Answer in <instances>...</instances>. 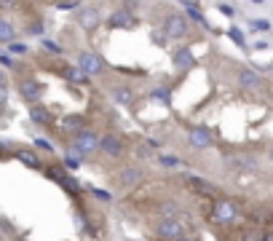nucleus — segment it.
Returning a JSON list of instances; mask_svg holds the SVG:
<instances>
[{
  "mask_svg": "<svg viewBox=\"0 0 273 241\" xmlns=\"http://www.w3.org/2000/svg\"><path fill=\"white\" fill-rule=\"evenodd\" d=\"M110 94L121 107H134L137 105V91L131 89L129 83H115V86L110 89Z\"/></svg>",
  "mask_w": 273,
  "mask_h": 241,
  "instance_id": "4468645a",
  "label": "nucleus"
},
{
  "mask_svg": "<svg viewBox=\"0 0 273 241\" xmlns=\"http://www.w3.org/2000/svg\"><path fill=\"white\" fill-rule=\"evenodd\" d=\"M75 22H78V27L81 30H86V33H94V30L102 25V11H99L97 3H89V6H83V9L75 14Z\"/></svg>",
  "mask_w": 273,
  "mask_h": 241,
  "instance_id": "9d476101",
  "label": "nucleus"
},
{
  "mask_svg": "<svg viewBox=\"0 0 273 241\" xmlns=\"http://www.w3.org/2000/svg\"><path fill=\"white\" fill-rule=\"evenodd\" d=\"M0 89L9 91V78H6V70H0Z\"/></svg>",
  "mask_w": 273,
  "mask_h": 241,
  "instance_id": "4c0bfd02",
  "label": "nucleus"
},
{
  "mask_svg": "<svg viewBox=\"0 0 273 241\" xmlns=\"http://www.w3.org/2000/svg\"><path fill=\"white\" fill-rule=\"evenodd\" d=\"M171 65H174L179 73H188V70L196 67V57H193L190 46H179V49L171 51Z\"/></svg>",
  "mask_w": 273,
  "mask_h": 241,
  "instance_id": "ddd939ff",
  "label": "nucleus"
},
{
  "mask_svg": "<svg viewBox=\"0 0 273 241\" xmlns=\"http://www.w3.org/2000/svg\"><path fill=\"white\" fill-rule=\"evenodd\" d=\"M14 158L19 161V164H25L27 169H35V172H43V161H41V155H38L35 150H30V147H17L14 150Z\"/></svg>",
  "mask_w": 273,
  "mask_h": 241,
  "instance_id": "dca6fc26",
  "label": "nucleus"
},
{
  "mask_svg": "<svg viewBox=\"0 0 273 241\" xmlns=\"http://www.w3.org/2000/svg\"><path fill=\"white\" fill-rule=\"evenodd\" d=\"M33 145H35V150H43V153H54V145L49 142V139H43V137H38Z\"/></svg>",
  "mask_w": 273,
  "mask_h": 241,
  "instance_id": "f704fd0d",
  "label": "nucleus"
},
{
  "mask_svg": "<svg viewBox=\"0 0 273 241\" xmlns=\"http://www.w3.org/2000/svg\"><path fill=\"white\" fill-rule=\"evenodd\" d=\"M228 38H230V41L238 46V49H246V35L241 33L238 27H230V30H228Z\"/></svg>",
  "mask_w": 273,
  "mask_h": 241,
  "instance_id": "cd10ccee",
  "label": "nucleus"
},
{
  "mask_svg": "<svg viewBox=\"0 0 273 241\" xmlns=\"http://www.w3.org/2000/svg\"><path fill=\"white\" fill-rule=\"evenodd\" d=\"M25 30H27L30 35H35V38H43V33H46L43 19H41V17H33V19L27 22V27H25Z\"/></svg>",
  "mask_w": 273,
  "mask_h": 241,
  "instance_id": "393cba45",
  "label": "nucleus"
},
{
  "mask_svg": "<svg viewBox=\"0 0 273 241\" xmlns=\"http://www.w3.org/2000/svg\"><path fill=\"white\" fill-rule=\"evenodd\" d=\"M238 86L246 91H260L262 89V78L254 73L252 67H241L238 70Z\"/></svg>",
  "mask_w": 273,
  "mask_h": 241,
  "instance_id": "a211bd4d",
  "label": "nucleus"
},
{
  "mask_svg": "<svg viewBox=\"0 0 273 241\" xmlns=\"http://www.w3.org/2000/svg\"><path fill=\"white\" fill-rule=\"evenodd\" d=\"M22 6V0H0V11H19Z\"/></svg>",
  "mask_w": 273,
  "mask_h": 241,
  "instance_id": "473e14b6",
  "label": "nucleus"
},
{
  "mask_svg": "<svg viewBox=\"0 0 273 241\" xmlns=\"http://www.w3.org/2000/svg\"><path fill=\"white\" fill-rule=\"evenodd\" d=\"M86 123H89V118H86L83 113H70V115H65V118L59 121V126H62V131L78 134V131H83V129H86Z\"/></svg>",
  "mask_w": 273,
  "mask_h": 241,
  "instance_id": "6ab92c4d",
  "label": "nucleus"
},
{
  "mask_svg": "<svg viewBox=\"0 0 273 241\" xmlns=\"http://www.w3.org/2000/svg\"><path fill=\"white\" fill-rule=\"evenodd\" d=\"M185 11H188V17H190L193 22H198L201 27L212 30V27H209V22H206V17H204V14H201V11L196 9V3H185Z\"/></svg>",
  "mask_w": 273,
  "mask_h": 241,
  "instance_id": "5701e85b",
  "label": "nucleus"
},
{
  "mask_svg": "<svg viewBox=\"0 0 273 241\" xmlns=\"http://www.w3.org/2000/svg\"><path fill=\"white\" fill-rule=\"evenodd\" d=\"M265 49H270L268 41H257V43H254V51H265Z\"/></svg>",
  "mask_w": 273,
  "mask_h": 241,
  "instance_id": "ea45409f",
  "label": "nucleus"
},
{
  "mask_svg": "<svg viewBox=\"0 0 273 241\" xmlns=\"http://www.w3.org/2000/svg\"><path fill=\"white\" fill-rule=\"evenodd\" d=\"M107 30H134L139 25V19L134 17V11L126 9V6H121V9H115L110 17L105 19Z\"/></svg>",
  "mask_w": 273,
  "mask_h": 241,
  "instance_id": "1a4fd4ad",
  "label": "nucleus"
},
{
  "mask_svg": "<svg viewBox=\"0 0 273 241\" xmlns=\"http://www.w3.org/2000/svg\"><path fill=\"white\" fill-rule=\"evenodd\" d=\"M185 182H188V188H193V190H198V193H217V188L212 182H206V180H201L198 174H185Z\"/></svg>",
  "mask_w": 273,
  "mask_h": 241,
  "instance_id": "aec40b11",
  "label": "nucleus"
},
{
  "mask_svg": "<svg viewBox=\"0 0 273 241\" xmlns=\"http://www.w3.org/2000/svg\"><path fill=\"white\" fill-rule=\"evenodd\" d=\"M134 155H137L139 161L153 158V147H150V145H137V147H134Z\"/></svg>",
  "mask_w": 273,
  "mask_h": 241,
  "instance_id": "2f4dec72",
  "label": "nucleus"
},
{
  "mask_svg": "<svg viewBox=\"0 0 273 241\" xmlns=\"http://www.w3.org/2000/svg\"><path fill=\"white\" fill-rule=\"evenodd\" d=\"M217 9H220V14H225V17H236V9H233L230 3H220Z\"/></svg>",
  "mask_w": 273,
  "mask_h": 241,
  "instance_id": "c9c22d12",
  "label": "nucleus"
},
{
  "mask_svg": "<svg viewBox=\"0 0 273 241\" xmlns=\"http://www.w3.org/2000/svg\"><path fill=\"white\" fill-rule=\"evenodd\" d=\"M0 241H3V233H0Z\"/></svg>",
  "mask_w": 273,
  "mask_h": 241,
  "instance_id": "49530a36",
  "label": "nucleus"
},
{
  "mask_svg": "<svg viewBox=\"0 0 273 241\" xmlns=\"http://www.w3.org/2000/svg\"><path fill=\"white\" fill-rule=\"evenodd\" d=\"M0 62H3L6 67H14V59H11V57H6V54H3V57H0Z\"/></svg>",
  "mask_w": 273,
  "mask_h": 241,
  "instance_id": "a19ab883",
  "label": "nucleus"
},
{
  "mask_svg": "<svg viewBox=\"0 0 273 241\" xmlns=\"http://www.w3.org/2000/svg\"><path fill=\"white\" fill-rule=\"evenodd\" d=\"M147 99H150V102H158V105H171V91L169 89H163V86H158V89H153L150 94H147Z\"/></svg>",
  "mask_w": 273,
  "mask_h": 241,
  "instance_id": "4be33fe9",
  "label": "nucleus"
},
{
  "mask_svg": "<svg viewBox=\"0 0 273 241\" xmlns=\"http://www.w3.org/2000/svg\"><path fill=\"white\" fill-rule=\"evenodd\" d=\"M51 70H54L59 78H65L67 83H73V86H89V81H91V78L86 75L78 65H67V62H57Z\"/></svg>",
  "mask_w": 273,
  "mask_h": 241,
  "instance_id": "9b49d317",
  "label": "nucleus"
},
{
  "mask_svg": "<svg viewBox=\"0 0 273 241\" xmlns=\"http://www.w3.org/2000/svg\"><path fill=\"white\" fill-rule=\"evenodd\" d=\"M0 228H3L6 233H17V228H14V225H11L9 220H6V217H0Z\"/></svg>",
  "mask_w": 273,
  "mask_h": 241,
  "instance_id": "e433bc0d",
  "label": "nucleus"
},
{
  "mask_svg": "<svg viewBox=\"0 0 273 241\" xmlns=\"http://www.w3.org/2000/svg\"><path fill=\"white\" fill-rule=\"evenodd\" d=\"M142 180H145V169L142 166H126V169H121L118 172V185L123 190L134 188V185H139Z\"/></svg>",
  "mask_w": 273,
  "mask_h": 241,
  "instance_id": "2eb2a0df",
  "label": "nucleus"
},
{
  "mask_svg": "<svg viewBox=\"0 0 273 241\" xmlns=\"http://www.w3.org/2000/svg\"><path fill=\"white\" fill-rule=\"evenodd\" d=\"M41 46L49 54H54V57H59V54H65V49H62V46L57 43V41H49V38H41Z\"/></svg>",
  "mask_w": 273,
  "mask_h": 241,
  "instance_id": "c85d7f7f",
  "label": "nucleus"
},
{
  "mask_svg": "<svg viewBox=\"0 0 273 241\" xmlns=\"http://www.w3.org/2000/svg\"><path fill=\"white\" fill-rule=\"evenodd\" d=\"M212 220L214 222H222V225H233L236 220H241V206L233 198H228V196L214 198V204H212Z\"/></svg>",
  "mask_w": 273,
  "mask_h": 241,
  "instance_id": "f03ea898",
  "label": "nucleus"
},
{
  "mask_svg": "<svg viewBox=\"0 0 273 241\" xmlns=\"http://www.w3.org/2000/svg\"><path fill=\"white\" fill-rule=\"evenodd\" d=\"M244 241H262V233H246Z\"/></svg>",
  "mask_w": 273,
  "mask_h": 241,
  "instance_id": "58836bf2",
  "label": "nucleus"
},
{
  "mask_svg": "<svg viewBox=\"0 0 273 241\" xmlns=\"http://www.w3.org/2000/svg\"><path fill=\"white\" fill-rule=\"evenodd\" d=\"M158 164L166 166V169H177L179 164H182V161H179L174 153H161V155H158Z\"/></svg>",
  "mask_w": 273,
  "mask_h": 241,
  "instance_id": "bb28decb",
  "label": "nucleus"
},
{
  "mask_svg": "<svg viewBox=\"0 0 273 241\" xmlns=\"http://www.w3.org/2000/svg\"><path fill=\"white\" fill-rule=\"evenodd\" d=\"M78 67H81L89 78H97L107 70V62H105L102 54H97V51H81L78 54Z\"/></svg>",
  "mask_w": 273,
  "mask_h": 241,
  "instance_id": "0eeeda50",
  "label": "nucleus"
},
{
  "mask_svg": "<svg viewBox=\"0 0 273 241\" xmlns=\"http://www.w3.org/2000/svg\"><path fill=\"white\" fill-rule=\"evenodd\" d=\"M62 161H65V169H67V172H73V169L83 166V158H81L78 153H73V150H67V153H65V158H62Z\"/></svg>",
  "mask_w": 273,
  "mask_h": 241,
  "instance_id": "a878e982",
  "label": "nucleus"
},
{
  "mask_svg": "<svg viewBox=\"0 0 273 241\" xmlns=\"http://www.w3.org/2000/svg\"><path fill=\"white\" fill-rule=\"evenodd\" d=\"M179 236H185V225L179 222V217H161L155 222V238L158 241H174Z\"/></svg>",
  "mask_w": 273,
  "mask_h": 241,
  "instance_id": "6e6552de",
  "label": "nucleus"
},
{
  "mask_svg": "<svg viewBox=\"0 0 273 241\" xmlns=\"http://www.w3.org/2000/svg\"><path fill=\"white\" fill-rule=\"evenodd\" d=\"M270 27L273 25L268 19H252V22H249V30H252V33H268Z\"/></svg>",
  "mask_w": 273,
  "mask_h": 241,
  "instance_id": "c756f323",
  "label": "nucleus"
},
{
  "mask_svg": "<svg viewBox=\"0 0 273 241\" xmlns=\"http://www.w3.org/2000/svg\"><path fill=\"white\" fill-rule=\"evenodd\" d=\"M270 161H273V150H270Z\"/></svg>",
  "mask_w": 273,
  "mask_h": 241,
  "instance_id": "a18cd8bd",
  "label": "nucleus"
},
{
  "mask_svg": "<svg viewBox=\"0 0 273 241\" xmlns=\"http://www.w3.org/2000/svg\"><path fill=\"white\" fill-rule=\"evenodd\" d=\"M11 41H17V25L11 19L0 17V43H11Z\"/></svg>",
  "mask_w": 273,
  "mask_h": 241,
  "instance_id": "412c9836",
  "label": "nucleus"
},
{
  "mask_svg": "<svg viewBox=\"0 0 273 241\" xmlns=\"http://www.w3.org/2000/svg\"><path fill=\"white\" fill-rule=\"evenodd\" d=\"M17 91L27 105H41V99L46 94V83H41L38 78H22L17 83Z\"/></svg>",
  "mask_w": 273,
  "mask_h": 241,
  "instance_id": "423d86ee",
  "label": "nucleus"
},
{
  "mask_svg": "<svg viewBox=\"0 0 273 241\" xmlns=\"http://www.w3.org/2000/svg\"><path fill=\"white\" fill-rule=\"evenodd\" d=\"M252 3H254V6H262V3H265V0H252Z\"/></svg>",
  "mask_w": 273,
  "mask_h": 241,
  "instance_id": "37998d69",
  "label": "nucleus"
},
{
  "mask_svg": "<svg viewBox=\"0 0 273 241\" xmlns=\"http://www.w3.org/2000/svg\"><path fill=\"white\" fill-rule=\"evenodd\" d=\"M174 241H201L198 236H179V238H174Z\"/></svg>",
  "mask_w": 273,
  "mask_h": 241,
  "instance_id": "79ce46f5",
  "label": "nucleus"
},
{
  "mask_svg": "<svg viewBox=\"0 0 273 241\" xmlns=\"http://www.w3.org/2000/svg\"><path fill=\"white\" fill-rule=\"evenodd\" d=\"M81 6V0H57V9L59 11H75Z\"/></svg>",
  "mask_w": 273,
  "mask_h": 241,
  "instance_id": "72a5a7b5",
  "label": "nucleus"
},
{
  "mask_svg": "<svg viewBox=\"0 0 273 241\" xmlns=\"http://www.w3.org/2000/svg\"><path fill=\"white\" fill-rule=\"evenodd\" d=\"M188 33H190L188 17H185V14H179V11H169L166 19H163V35H166L169 41H182Z\"/></svg>",
  "mask_w": 273,
  "mask_h": 241,
  "instance_id": "20e7f679",
  "label": "nucleus"
},
{
  "mask_svg": "<svg viewBox=\"0 0 273 241\" xmlns=\"http://www.w3.org/2000/svg\"><path fill=\"white\" fill-rule=\"evenodd\" d=\"M89 193H91V196H94L97 201H105V204H107V201H113V193H110V190H102V188H89Z\"/></svg>",
  "mask_w": 273,
  "mask_h": 241,
  "instance_id": "7c9ffc66",
  "label": "nucleus"
},
{
  "mask_svg": "<svg viewBox=\"0 0 273 241\" xmlns=\"http://www.w3.org/2000/svg\"><path fill=\"white\" fill-rule=\"evenodd\" d=\"M17 241H27V238H25V236H17Z\"/></svg>",
  "mask_w": 273,
  "mask_h": 241,
  "instance_id": "c03bdc74",
  "label": "nucleus"
},
{
  "mask_svg": "<svg viewBox=\"0 0 273 241\" xmlns=\"http://www.w3.org/2000/svg\"><path fill=\"white\" fill-rule=\"evenodd\" d=\"M188 142L196 147V150H206V147L214 145V137L206 126H190L188 129Z\"/></svg>",
  "mask_w": 273,
  "mask_h": 241,
  "instance_id": "f8f14e48",
  "label": "nucleus"
},
{
  "mask_svg": "<svg viewBox=\"0 0 273 241\" xmlns=\"http://www.w3.org/2000/svg\"><path fill=\"white\" fill-rule=\"evenodd\" d=\"M97 150L107 155V158H123V155L129 153V142L123 139L121 134H115V131H105V134H99V145H97Z\"/></svg>",
  "mask_w": 273,
  "mask_h": 241,
  "instance_id": "7ed1b4c3",
  "label": "nucleus"
},
{
  "mask_svg": "<svg viewBox=\"0 0 273 241\" xmlns=\"http://www.w3.org/2000/svg\"><path fill=\"white\" fill-rule=\"evenodd\" d=\"M97 145H99V131L83 129V131H78V134L73 137V142H70V150L78 153L81 158H86V155H91V153L97 150Z\"/></svg>",
  "mask_w": 273,
  "mask_h": 241,
  "instance_id": "39448f33",
  "label": "nucleus"
},
{
  "mask_svg": "<svg viewBox=\"0 0 273 241\" xmlns=\"http://www.w3.org/2000/svg\"><path fill=\"white\" fill-rule=\"evenodd\" d=\"M30 51H33V49H30L25 41H11L9 43V54H11V57H30Z\"/></svg>",
  "mask_w": 273,
  "mask_h": 241,
  "instance_id": "b1692460",
  "label": "nucleus"
},
{
  "mask_svg": "<svg viewBox=\"0 0 273 241\" xmlns=\"http://www.w3.org/2000/svg\"><path fill=\"white\" fill-rule=\"evenodd\" d=\"M30 121L38 123V126H43V129H51L54 123H57L54 113L49 110V107H43V105H30Z\"/></svg>",
  "mask_w": 273,
  "mask_h": 241,
  "instance_id": "f3484780",
  "label": "nucleus"
},
{
  "mask_svg": "<svg viewBox=\"0 0 273 241\" xmlns=\"http://www.w3.org/2000/svg\"><path fill=\"white\" fill-rule=\"evenodd\" d=\"M43 174L49 177L54 185H59V188L65 190L67 196H81V193H83V185L78 182V177H73V172H67L65 166H59V164H46V166H43Z\"/></svg>",
  "mask_w": 273,
  "mask_h": 241,
  "instance_id": "f257e3e1",
  "label": "nucleus"
}]
</instances>
